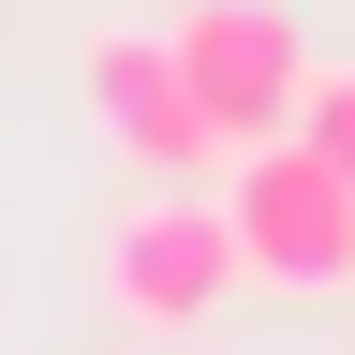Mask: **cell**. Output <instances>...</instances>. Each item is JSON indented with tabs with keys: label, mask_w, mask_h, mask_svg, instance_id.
I'll list each match as a JSON object with an SVG mask.
<instances>
[{
	"label": "cell",
	"mask_w": 355,
	"mask_h": 355,
	"mask_svg": "<svg viewBox=\"0 0 355 355\" xmlns=\"http://www.w3.org/2000/svg\"><path fill=\"white\" fill-rule=\"evenodd\" d=\"M119 355H148V340H119Z\"/></svg>",
	"instance_id": "cell-6"
},
{
	"label": "cell",
	"mask_w": 355,
	"mask_h": 355,
	"mask_svg": "<svg viewBox=\"0 0 355 355\" xmlns=\"http://www.w3.org/2000/svg\"><path fill=\"white\" fill-rule=\"evenodd\" d=\"M296 133H311V148L355 178V60H311V104H296Z\"/></svg>",
	"instance_id": "cell-5"
},
{
	"label": "cell",
	"mask_w": 355,
	"mask_h": 355,
	"mask_svg": "<svg viewBox=\"0 0 355 355\" xmlns=\"http://www.w3.org/2000/svg\"><path fill=\"white\" fill-rule=\"evenodd\" d=\"M74 89H89V119H104V148H119V163H148V178H178V193H193L207 163H237V148H222V119L193 104L178 30H89Z\"/></svg>",
	"instance_id": "cell-3"
},
{
	"label": "cell",
	"mask_w": 355,
	"mask_h": 355,
	"mask_svg": "<svg viewBox=\"0 0 355 355\" xmlns=\"http://www.w3.org/2000/svg\"><path fill=\"white\" fill-rule=\"evenodd\" d=\"M222 222H237V266H252L266 296H355V178L311 148V133L237 148Z\"/></svg>",
	"instance_id": "cell-1"
},
{
	"label": "cell",
	"mask_w": 355,
	"mask_h": 355,
	"mask_svg": "<svg viewBox=\"0 0 355 355\" xmlns=\"http://www.w3.org/2000/svg\"><path fill=\"white\" fill-rule=\"evenodd\" d=\"M178 60H193V104L222 119V148H282L296 104H311V44H296L282 0H193Z\"/></svg>",
	"instance_id": "cell-4"
},
{
	"label": "cell",
	"mask_w": 355,
	"mask_h": 355,
	"mask_svg": "<svg viewBox=\"0 0 355 355\" xmlns=\"http://www.w3.org/2000/svg\"><path fill=\"white\" fill-rule=\"evenodd\" d=\"M237 282H252V266H237V222H222L207 193H178V178H148V193L104 222V296H119L133 340H193Z\"/></svg>",
	"instance_id": "cell-2"
}]
</instances>
